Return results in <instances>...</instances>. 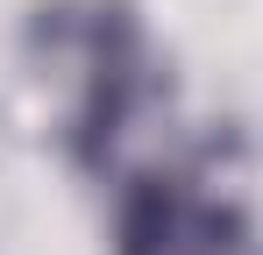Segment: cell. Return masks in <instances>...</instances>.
Listing matches in <instances>:
<instances>
[{
	"instance_id": "1",
	"label": "cell",
	"mask_w": 263,
	"mask_h": 255,
	"mask_svg": "<svg viewBox=\"0 0 263 255\" xmlns=\"http://www.w3.org/2000/svg\"><path fill=\"white\" fill-rule=\"evenodd\" d=\"M121 255H263V241L235 206L185 184H157L121 220Z\"/></svg>"
}]
</instances>
